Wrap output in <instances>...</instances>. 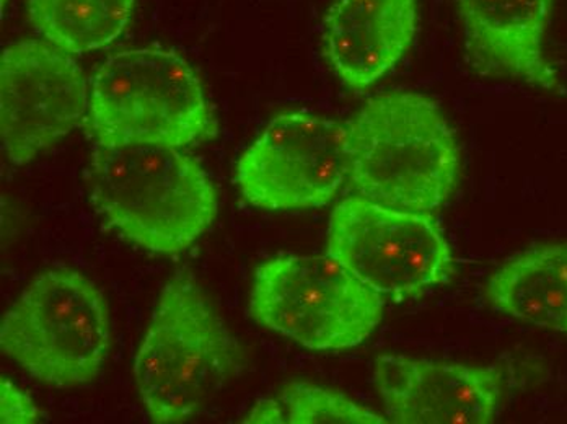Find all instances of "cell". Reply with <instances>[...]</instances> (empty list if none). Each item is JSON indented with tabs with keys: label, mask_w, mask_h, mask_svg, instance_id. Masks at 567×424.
I'll return each mask as SVG.
<instances>
[{
	"label": "cell",
	"mask_w": 567,
	"mask_h": 424,
	"mask_svg": "<svg viewBox=\"0 0 567 424\" xmlns=\"http://www.w3.org/2000/svg\"><path fill=\"white\" fill-rule=\"evenodd\" d=\"M290 424H383L389 420L359 405L341 392L307 382H290L281 392Z\"/></svg>",
	"instance_id": "obj_15"
},
{
	"label": "cell",
	"mask_w": 567,
	"mask_h": 424,
	"mask_svg": "<svg viewBox=\"0 0 567 424\" xmlns=\"http://www.w3.org/2000/svg\"><path fill=\"white\" fill-rule=\"evenodd\" d=\"M553 0H458L470 60L482 74L561 91L543 40Z\"/></svg>",
	"instance_id": "obj_11"
},
{
	"label": "cell",
	"mask_w": 567,
	"mask_h": 424,
	"mask_svg": "<svg viewBox=\"0 0 567 424\" xmlns=\"http://www.w3.org/2000/svg\"><path fill=\"white\" fill-rule=\"evenodd\" d=\"M244 423L281 424L287 423L286 412L281 402L272 399H261L255 403Z\"/></svg>",
	"instance_id": "obj_17"
},
{
	"label": "cell",
	"mask_w": 567,
	"mask_h": 424,
	"mask_svg": "<svg viewBox=\"0 0 567 424\" xmlns=\"http://www.w3.org/2000/svg\"><path fill=\"white\" fill-rule=\"evenodd\" d=\"M0 418L3 424L38 423L41 413L27 392L7 379H2L0 382Z\"/></svg>",
	"instance_id": "obj_16"
},
{
	"label": "cell",
	"mask_w": 567,
	"mask_h": 424,
	"mask_svg": "<svg viewBox=\"0 0 567 424\" xmlns=\"http://www.w3.org/2000/svg\"><path fill=\"white\" fill-rule=\"evenodd\" d=\"M90 183L93 206L109 226L152 254L188 250L219 209L206 170L179 147L95 144Z\"/></svg>",
	"instance_id": "obj_2"
},
{
	"label": "cell",
	"mask_w": 567,
	"mask_h": 424,
	"mask_svg": "<svg viewBox=\"0 0 567 424\" xmlns=\"http://www.w3.org/2000/svg\"><path fill=\"white\" fill-rule=\"evenodd\" d=\"M385 299L330 255H281L259 265L250 316L313 351L358 347L375 332Z\"/></svg>",
	"instance_id": "obj_6"
},
{
	"label": "cell",
	"mask_w": 567,
	"mask_h": 424,
	"mask_svg": "<svg viewBox=\"0 0 567 424\" xmlns=\"http://www.w3.org/2000/svg\"><path fill=\"white\" fill-rule=\"evenodd\" d=\"M327 254L393 302L423 298L455 275L451 245L429 213L390 208L361 195L331 213Z\"/></svg>",
	"instance_id": "obj_7"
},
{
	"label": "cell",
	"mask_w": 567,
	"mask_h": 424,
	"mask_svg": "<svg viewBox=\"0 0 567 424\" xmlns=\"http://www.w3.org/2000/svg\"><path fill=\"white\" fill-rule=\"evenodd\" d=\"M110 310L95 282L71 268L31 279L0 323V347L31 378L59 389L90 384L109 360Z\"/></svg>",
	"instance_id": "obj_5"
},
{
	"label": "cell",
	"mask_w": 567,
	"mask_h": 424,
	"mask_svg": "<svg viewBox=\"0 0 567 424\" xmlns=\"http://www.w3.org/2000/svg\"><path fill=\"white\" fill-rule=\"evenodd\" d=\"M133 10L134 0H29L38 33L71 54L110 46L126 30Z\"/></svg>",
	"instance_id": "obj_14"
},
{
	"label": "cell",
	"mask_w": 567,
	"mask_h": 424,
	"mask_svg": "<svg viewBox=\"0 0 567 424\" xmlns=\"http://www.w3.org/2000/svg\"><path fill=\"white\" fill-rule=\"evenodd\" d=\"M85 126L100 146L183 147L217 134L195 69L175 51L137 48L103 62L90 81Z\"/></svg>",
	"instance_id": "obj_4"
},
{
	"label": "cell",
	"mask_w": 567,
	"mask_h": 424,
	"mask_svg": "<svg viewBox=\"0 0 567 424\" xmlns=\"http://www.w3.org/2000/svg\"><path fill=\"white\" fill-rule=\"evenodd\" d=\"M373 385L396 424L493 423L503 395L497 368L393 354L377 358Z\"/></svg>",
	"instance_id": "obj_10"
},
{
	"label": "cell",
	"mask_w": 567,
	"mask_h": 424,
	"mask_svg": "<svg viewBox=\"0 0 567 424\" xmlns=\"http://www.w3.org/2000/svg\"><path fill=\"white\" fill-rule=\"evenodd\" d=\"M240 365V344L198 279L186 270L173 275L134 358V381L152 422L195 418Z\"/></svg>",
	"instance_id": "obj_3"
},
{
	"label": "cell",
	"mask_w": 567,
	"mask_h": 424,
	"mask_svg": "<svg viewBox=\"0 0 567 424\" xmlns=\"http://www.w3.org/2000/svg\"><path fill=\"white\" fill-rule=\"evenodd\" d=\"M90 87L74 54L47 40L9 44L0 58V137L13 165L30 164L89 112Z\"/></svg>",
	"instance_id": "obj_9"
},
{
	"label": "cell",
	"mask_w": 567,
	"mask_h": 424,
	"mask_svg": "<svg viewBox=\"0 0 567 424\" xmlns=\"http://www.w3.org/2000/svg\"><path fill=\"white\" fill-rule=\"evenodd\" d=\"M346 141L352 188L380 205L431 213L458 183L454 131L423 93L373 96L346 123Z\"/></svg>",
	"instance_id": "obj_1"
},
{
	"label": "cell",
	"mask_w": 567,
	"mask_h": 424,
	"mask_svg": "<svg viewBox=\"0 0 567 424\" xmlns=\"http://www.w3.org/2000/svg\"><path fill=\"white\" fill-rule=\"evenodd\" d=\"M235 180L266 211L328 205L349 180L346 124L303 112L276 116L241 154Z\"/></svg>",
	"instance_id": "obj_8"
},
{
	"label": "cell",
	"mask_w": 567,
	"mask_h": 424,
	"mask_svg": "<svg viewBox=\"0 0 567 424\" xmlns=\"http://www.w3.org/2000/svg\"><path fill=\"white\" fill-rule=\"evenodd\" d=\"M417 0H338L324 51L342 84L361 92L395 68L416 37Z\"/></svg>",
	"instance_id": "obj_12"
},
{
	"label": "cell",
	"mask_w": 567,
	"mask_h": 424,
	"mask_svg": "<svg viewBox=\"0 0 567 424\" xmlns=\"http://www.w3.org/2000/svg\"><path fill=\"white\" fill-rule=\"evenodd\" d=\"M489 306L518 322L567 333V244L509 258L486 285Z\"/></svg>",
	"instance_id": "obj_13"
}]
</instances>
